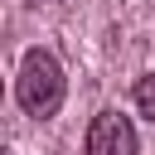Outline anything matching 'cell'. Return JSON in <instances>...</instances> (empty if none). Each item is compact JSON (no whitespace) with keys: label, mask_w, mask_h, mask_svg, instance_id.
I'll use <instances>...</instances> for the list:
<instances>
[{"label":"cell","mask_w":155,"mask_h":155,"mask_svg":"<svg viewBox=\"0 0 155 155\" xmlns=\"http://www.w3.org/2000/svg\"><path fill=\"white\" fill-rule=\"evenodd\" d=\"M131 97H136L140 116H145V121H155V73H140V78H136V92H131Z\"/></svg>","instance_id":"cell-3"},{"label":"cell","mask_w":155,"mask_h":155,"mask_svg":"<svg viewBox=\"0 0 155 155\" xmlns=\"http://www.w3.org/2000/svg\"><path fill=\"white\" fill-rule=\"evenodd\" d=\"M87 155H140L136 126H131L116 107L97 111V116H92V126H87Z\"/></svg>","instance_id":"cell-2"},{"label":"cell","mask_w":155,"mask_h":155,"mask_svg":"<svg viewBox=\"0 0 155 155\" xmlns=\"http://www.w3.org/2000/svg\"><path fill=\"white\" fill-rule=\"evenodd\" d=\"M63 92H68V78L58 68V58L48 48H29L24 63H19V78H15V97L29 116L48 121L58 107H63Z\"/></svg>","instance_id":"cell-1"}]
</instances>
